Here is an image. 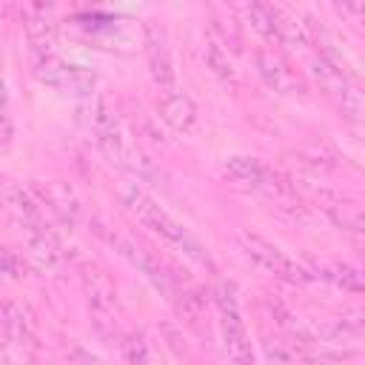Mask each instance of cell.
Returning a JSON list of instances; mask_svg holds the SVG:
<instances>
[{"label": "cell", "mask_w": 365, "mask_h": 365, "mask_svg": "<svg viewBox=\"0 0 365 365\" xmlns=\"http://www.w3.org/2000/svg\"><path fill=\"white\" fill-rule=\"evenodd\" d=\"M120 197H123L125 208H128L145 228H151L154 234L165 237V240L174 242L185 257H191L194 262H200V265H205V268L214 271V259H211V254L205 251V245H202L197 237H191L174 217H168L137 182H123V185H120Z\"/></svg>", "instance_id": "6da1fadb"}, {"label": "cell", "mask_w": 365, "mask_h": 365, "mask_svg": "<svg viewBox=\"0 0 365 365\" xmlns=\"http://www.w3.org/2000/svg\"><path fill=\"white\" fill-rule=\"evenodd\" d=\"M311 74L317 77V83L339 103V108H342V114L348 117V120H359L362 117V108H365V103H362V91H359V86L345 74V68L339 66V63H334L331 57H325V54H317V57H311Z\"/></svg>", "instance_id": "7a4b0ae2"}, {"label": "cell", "mask_w": 365, "mask_h": 365, "mask_svg": "<svg viewBox=\"0 0 365 365\" xmlns=\"http://www.w3.org/2000/svg\"><path fill=\"white\" fill-rule=\"evenodd\" d=\"M214 299L220 305V314H222V336H225V348H228V356L234 365H254V351H251V339H248V331H245V322L240 317V308H237V297H234V288L220 282L217 291H214Z\"/></svg>", "instance_id": "3957f363"}, {"label": "cell", "mask_w": 365, "mask_h": 365, "mask_svg": "<svg viewBox=\"0 0 365 365\" xmlns=\"http://www.w3.org/2000/svg\"><path fill=\"white\" fill-rule=\"evenodd\" d=\"M34 74H37L40 83L54 86V88H63L66 94H74V97H88L94 91V83H97V74L94 71H88L83 66L63 63L54 54L34 57Z\"/></svg>", "instance_id": "277c9868"}, {"label": "cell", "mask_w": 365, "mask_h": 365, "mask_svg": "<svg viewBox=\"0 0 365 365\" xmlns=\"http://www.w3.org/2000/svg\"><path fill=\"white\" fill-rule=\"evenodd\" d=\"M240 240H242L248 257L257 259L262 268H268V271H274L277 277L291 279V282H311V274H308L302 265H297V262H294L282 248H277L274 242L262 240L259 234H248V231H245Z\"/></svg>", "instance_id": "5b68a950"}, {"label": "cell", "mask_w": 365, "mask_h": 365, "mask_svg": "<svg viewBox=\"0 0 365 365\" xmlns=\"http://www.w3.org/2000/svg\"><path fill=\"white\" fill-rule=\"evenodd\" d=\"M145 34V60H148V71L154 77V83L171 94L174 91V63H171V51H168V37L157 23H145L143 26Z\"/></svg>", "instance_id": "8992f818"}, {"label": "cell", "mask_w": 365, "mask_h": 365, "mask_svg": "<svg viewBox=\"0 0 365 365\" xmlns=\"http://www.w3.org/2000/svg\"><path fill=\"white\" fill-rule=\"evenodd\" d=\"M257 71L259 77L279 94H294V91H302L299 86V77L288 68V63L282 57H277L274 51H257Z\"/></svg>", "instance_id": "52a82bcc"}, {"label": "cell", "mask_w": 365, "mask_h": 365, "mask_svg": "<svg viewBox=\"0 0 365 365\" xmlns=\"http://www.w3.org/2000/svg\"><path fill=\"white\" fill-rule=\"evenodd\" d=\"M117 245L123 248V257L140 271V274H145V279L157 288V291H163L168 299L174 297V285H171V279H168V274L160 268V262L154 259V257H148L140 245H134V242H128V240H117Z\"/></svg>", "instance_id": "ba28073f"}, {"label": "cell", "mask_w": 365, "mask_h": 365, "mask_svg": "<svg viewBox=\"0 0 365 365\" xmlns=\"http://www.w3.org/2000/svg\"><path fill=\"white\" fill-rule=\"evenodd\" d=\"M160 117L174 128V131H191L194 128V123H197V106L185 97V94H180V91H171V94H165L163 100H160Z\"/></svg>", "instance_id": "9c48e42d"}, {"label": "cell", "mask_w": 365, "mask_h": 365, "mask_svg": "<svg viewBox=\"0 0 365 365\" xmlns=\"http://www.w3.org/2000/svg\"><path fill=\"white\" fill-rule=\"evenodd\" d=\"M225 174L242 185H251V188H265L271 174L268 168L257 160V157H245V154H234L225 160Z\"/></svg>", "instance_id": "30bf717a"}, {"label": "cell", "mask_w": 365, "mask_h": 365, "mask_svg": "<svg viewBox=\"0 0 365 365\" xmlns=\"http://www.w3.org/2000/svg\"><path fill=\"white\" fill-rule=\"evenodd\" d=\"M314 271H317V277H322V279H328V282H334V285H339V288H345V291H354V294L365 291L362 274H359L354 265H348V262L319 259V262H314Z\"/></svg>", "instance_id": "8fae6325"}, {"label": "cell", "mask_w": 365, "mask_h": 365, "mask_svg": "<svg viewBox=\"0 0 365 365\" xmlns=\"http://www.w3.org/2000/svg\"><path fill=\"white\" fill-rule=\"evenodd\" d=\"M271 23H274L277 43H288V46H305L308 43L305 23H299L291 11H285L279 6H271Z\"/></svg>", "instance_id": "7c38bea8"}, {"label": "cell", "mask_w": 365, "mask_h": 365, "mask_svg": "<svg viewBox=\"0 0 365 365\" xmlns=\"http://www.w3.org/2000/svg\"><path fill=\"white\" fill-rule=\"evenodd\" d=\"M86 285H88V299H91V308L97 317H106L108 311H114V302H117V291L114 285L108 282L106 274L94 271L86 277Z\"/></svg>", "instance_id": "4fadbf2b"}, {"label": "cell", "mask_w": 365, "mask_h": 365, "mask_svg": "<svg viewBox=\"0 0 365 365\" xmlns=\"http://www.w3.org/2000/svg\"><path fill=\"white\" fill-rule=\"evenodd\" d=\"M3 325L9 331V336L20 345V348H34V331H31V322L29 317L23 314V308H17L14 302H9L3 308Z\"/></svg>", "instance_id": "5bb4252c"}, {"label": "cell", "mask_w": 365, "mask_h": 365, "mask_svg": "<svg viewBox=\"0 0 365 365\" xmlns=\"http://www.w3.org/2000/svg\"><path fill=\"white\" fill-rule=\"evenodd\" d=\"M46 200H48L51 211L60 214L66 222H74V220H77L80 205H77V200L71 197V191H68L63 182H51V185H46Z\"/></svg>", "instance_id": "9a60e30c"}, {"label": "cell", "mask_w": 365, "mask_h": 365, "mask_svg": "<svg viewBox=\"0 0 365 365\" xmlns=\"http://www.w3.org/2000/svg\"><path fill=\"white\" fill-rule=\"evenodd\" d=\"M31 254H34V259H37L43 268L57 265V259H60V248H57L54 237H51L46 228L31 231Z\"/></svg>", "instance_id": "2e32d148"}, {"label": "cell", "mask_w": 365, "mask_h": 365, "mask_svg": "<svg viewBox=\"0 0 365 365\" xmlns=\"http://www.w3.org/2000/svg\"><path fill=\"white\" fill-rule=\"evenodd\" d=\"M202 57H205V66H208L214 74H220L222 80H234V68H231V63H228V54H225V48H222L214 37L205 40Z\"/></svg>", "instance_id": "e0dca14e"}, {"label": "cell", "mask_w": 365, "mask_h": 365, "mask_svg": "<svg viewBox=\"0 0 365 365\" xmlns=\"http://www.w3.org/2000/svg\"><path fill=\"white\" fill-rule=\"evenodd\" d=\"M245 11H248V17H251V26H254L268 43H277L274 23H271V6H268V3H251Z\"/></svg>", "instance_id": "ac0fdd59"}, {"label": "cell", "mask_w": 365, "mask_h": 365, "mask_svg": "<svg viewBox=\"0 0 365 365\" xmlns=\"http://www.w3.org/2000/svg\"><path fill=\"white\" fill-rule=\"evenodd\" d=\"M325 208H328V214H331V220L336 225H342V228H348L354 234L362 231V211H359V205H325Z\"/></svg>", "instance_id": "d6986e66"}, {"label": "cell", "mask_w": 365, "mask_h": 365, "mask_svg": "<svg viewBox=\"0 0 365 365\" xmlns=\"http://www.w3.org/2000/svg\"><path fill=\"white\" fill-rule=\"evenodd\" d=\"M123 354L128 365H151V354H148V342L143 334H131L123 342Z\"/></svg>", "instance_id": "ffe728a7"}, {"label": "cell", "mask_w": 365, "mask_h": 365, "mask_svg": "<svg viewBox=\"0 0 365 365\" xmlns=\"http://www.w3.org/2000/svg\"><path fill=\"white\" fill-rule=\"evenodd\" d=\"M262 351H265L268 365H294V356L277 342H262Z\"/></svg>", "instance_id": "44dd1931"}, {"label": "cell", "mask_w": 365, "mask_h": 365, "mask_svg": "<svg viewBox=\"0 0 365 365\" xmlns=\"http://www.w3.org/2000/svg\"><path fill=\"white\" fill-rule=\"evenodd\" d=\"M9 117V91H6V80L0 77V120Z\"/></svg>", "instance_id": "7402d4cb"}]
</instances>
